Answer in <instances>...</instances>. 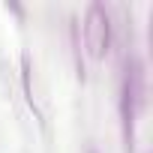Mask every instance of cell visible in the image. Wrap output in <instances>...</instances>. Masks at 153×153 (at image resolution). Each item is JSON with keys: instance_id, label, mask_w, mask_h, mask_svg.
Here are the masks:
<instances>
[{"instance_id": "cell-1", "label": "cell", "mask_w": 153, "mask_h": 153, "mask_svg": "<svg viewBox=\"0 0 153 153\" xmlns=\"http://www.w3.org/2000/svg\"><path fill=\"white\" fill-rule=\"evenodd\" d=\"M144 99H147L144 66L135 54H129L126 69H123V81H120V129H123V150L126 153L135 150V126H138Z\"/></svg>"}, {"instance_id": "cell-2", "label": "cell", "mask_w": 153, "mask_h": 153, "mask_svg": "<svg viewBox=\"0 0 153 153\" xmlns=\"http://www.w3.org/2000/svg\"><path fill=\"white\" fill-rule=\"evenodd\" d=\"M84 48L93 60H105L108 48H111V15L105 9V3L93 0L84 12Z\"/></svg>"}, {"instance_id": "cell-3", "label": "cell", "mask_w": 153, "mask_h": 153, "mask_svg": "<svg viewBox=\"0 0 153 153\" xmlns=\"http://www.w3.org/2000/svg\"><path fill=\"white\" fill-rule=\"evenodd\" d=\"M87 153H96V150H87Z\"/></svg>"}]
</instances>
